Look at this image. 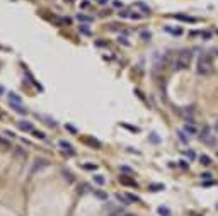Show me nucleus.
<instances>
[{
  "mask_svg": "<svg viewBox=\"0 0 218 216\" xmlns=\"http://www.w3.org/2000/svg\"><path fill=\"white\" fill-rule=\"evenodd\" d=\"M196 72L200 73V75H210V73L213 72V61H211V56H210L208 53L200 54Z\"/></svg>",
  "mask_w": 218,
  "mask_h": 216,
  "instance_id": "1",
  "label": "nucleus"
},
{
  "mask_svg": "<svg viewBox=\"0 0 218 216\" xmlns=\"http://www.w3.org/2000/svg\"><path fill=\"white\" fill-rule=\"evenodd\" d=\"M191 58H193L191 50H182L181 53L177 54V58L174 60L172 68H174V70H184V68H187L189 63H191Z\"/></svg>",
  "mask_w": 218,
  "mask_h": 216,
  "instance_id": "2",
  "label": "nucleus"
},
{
  "mask_svg": "<svg viewBox=\"0 0 218 216\" xmlns=\"http://www.w3.org/2000/svg\"><path fill=\"white\" fill-rule=\"evenodd\" d=\"M58 145L61 146V150H63L65 155H68V157H73V155H75V150H73L72 143H68V141H65V140H60Z\"/></svg>",
  "mask_w": 218,
  "mask_h": 216,
  "instance_id": "3",
  "label": "nucleus"
},
{
  "mask_svg": "<svg viewBox=\"0 0 218 216\" xmlns=\"http://www.w3.org/2000/svg\"><path fill=\"white\" fill-rule=\"evenodd\" d=\"M213 138H215V134H213V131H211L210 128H206V129H204V133L200 136L201 141H203V143H208V145L213 143Z\"/></svg>",
  "mask_w": 218,
  "mask_h": 216,
  "instance_id": "4",
  "label": "nucleus"
},
{
  "mask_svg": "<svg viewBox=\"0 0 218 216\" xmlns=\"http://www.w3.org/2000/svg\"><path fill=\"white\" fill-rule=\"evenodd\" d=\"M50 162L48 160H44V158H36L34 160V165H33V170L31 172H36V170H41V168H44V167H48Z\"/></svg>",
  "mask_w": 218,
  "mask_h": 216,
  "instance_id": "5",
  "label": "nucleus"
},
{
  "mask_svg": "<svg viewBox=\"0 0 218 216\" xmlns=\"http://www.w3.org/2000/svg\"><path fill=\"white\" fill-rule=\"evenodd\" d=\"M133 9H138V10H142V14H143V16L152 12L150 5H146V3H143V2H135V3H133Z\"/></svg>",
  "mask_w": 218,
  "mask_h": 216,
  "instance_id": "6",
  "label": "nucleus"
},
{
  "mask_svg": "<svg viewBox=\"0 0 218 216\" xmlns=\"http://www.w3.org/2000/svg\"><path fill=\"white\" fill-rule=\"evenodd\" d=\"M164 31L165 33H169V34H172V36H181L182 33V27H179V26H176V27H170V26H165L164 27Z\"/></svg>",
  "mask_w": 218,
  "mask_h": 216,
  "instance_id": "7",
  "label": "nucleus"
},
{
  "mask_svg": "<svg viewBox=\"0 0 218 216\" xmlns=\"http://www.w3.org/2000/svg\"><path fill=\"white\" fill-rule=\"evenodd\" d=\"M172 17H174V19H177V20H182V22H191V24L198 22V19H196V17H191V16H182V14L172 16Z\"/></svg>",
  "mask_w": 218,
  "mask_h": 216,
  "instance_id": "8",
  "label": "nucleus"
},
{
  "mask_svg": "<svg viewBox=\"0 0 218 216\" xmlns=\"http://www.w3.org/2000/svg\"><path fill=\"white\" fill-rule=\"evenodd\" d=\"M119 182L125 184V185H129V187H136V182L133 179H129L128 175H119Z\"/></svg>",
  "mask_w": 218,
  "mask_h": 216,
  "instance_id": "9",
  "label": "nucleus"
},
{
  "mask_svg": "<svg viewBox=\"0 0 218 216\" xmlns=\"http://www.w3.org/2000/svg\"><path fill=\"white\" fill-rule=\"evenodd\" d=\"M17 124H19V128H20L22 131H27V133H33V131H34L33 124H31V123H27V121H19Z\"/></svg>",
  "mask_w": 218,
  "mask_h": 216,
  "instance_id": "10",
  "label": "nucleus"
},
{
  "mask_svg": "<svg viewBox=\"0 0 218 216\" xmlns=\"http://www.w3.org/2000/svg\"><path fill=\"white\" fill-rule=\"evenodd\" d=\"M184 131H186V134H189V136H193V134H198V128L194 126V124H184Z\"/></svg>",
  "mask_w": 218,
  "mask_h": 216,
  "instance_id": "11",
  "label": "nucleus"
},
{
  "mask_svg": "<svg viewBox=\"0 0 218 216\" xmlns=\"http://www.w3.org/2000/svg\"><path fill=\"white\" fill-rule=\"evenodd\" d=\"M9 102H10V104H22V99L19 97L17 94L9 92Z\"/></svg>",
  "mask_w": 218,
  "mask_h": 216,
  "instance_id": "12",
  "label": "nucleus"
},
{
  "mask_svg": "<svg viewBox=\"0 0 218 216\" xmlns=\"http://www.w3.org/2000/svg\"><path fill=\"white\" fill-rule=\"evenodd\" d=\"M77 20H78V22H84V24H91L92 20H94V17L85 16V14H77Z\"/></svg>",
  "mask_w": 218,
  "mask_h": 216,
  "instance_id": "13",
  "label": "nucleus"
},
{
  "mask_svg": "<svg viewBox=\"0 0 218 216\" xmlns=\"http://www.w3.org/2000/svg\"><path fill=\"white\" fill-rule=\"evenodd\" d=\"M94 196L97 199H101V201H108V194L104 191H101V189H94Z\"/></svg>",
  "mask_w": 218,
  "mask_h": 216,
  "instance_id": "14",
  "label": "nucleus"
},
{
  "mask_svg": "<svg viewBox=\"0 0 218 216\" xmlns=\"http://www.w3.org/2000/svg\"><path fill=\"white\" fill-rule=\"evenodd\" d=\"M10 107L14 109L16 112H19V114H27V109L24 107L22 104H10Z\"/></svg>",
  "mask_w": 218,
  "mask_h": 216,
  "instance_id": "15",
  "label": "nucleus"
},
{
  "mask_svg": "<svg viewBox=\"0 0 218 216\" xmlns=\"http://www.w3.org/2000/svg\"><path fill=\"white\" fill-rule=\"evenodd\" d=\"M94 184H97V185H104V184H106V177L101 175V174H95V175H94Z\"/></svg>",
  "mask_w": 218,
  "mask_h": 216,
  "instance_id": "16",
  "label": "nucleus"
},
{
  "mask_svg": "<svg viewBox=\"0 0 218 216\" xmlns=\"http://www.w3.org/2000/svg\"><path fill=\"white\" fill-rule=\"evenodd\" d=\"M78 31H80V34H84V36H91V34H92L87 24H82V26H78Z\"/></svg>",
  "mask_w": 218,
  "mask_h": 216,
  "instance_id": "17",
  "label": "nucleus"
},
{
  "mask_svg": "<svg viewBox=\"0 0 218 216\" xmlns=\"http://www.w3.org/2000/svg\"><path fill=\"white\" fill-rule=\"evenodd\" d=\"M148 189L153 191V192H159V191H164V189H165V185H164V184H150Z\"/></svg>",
  "mask_w": 218,
  "mask_h": 216,
  "instance_id": "18",
  "label": "nucleus"
},
{
  "mask_svg": "<svg viewBox=\"0 0 218 216\" xmlns=\"http://www.w3.org/2000/svg\"><path fill=\"white\" fill-rule=\"evenodd\" d=\"M200 163L204 165V167H208V165H211V158L208 155H200Z\"/></svg>",
  "mask_w": 218,
  "mask_h": 216,
  "instance_id": "19",
  "label": "nucleus"
},
{
  "mask_svg": "<svg viewBox=\"0 0 218 216\" xmlns=\"http://www.w3.org/2000/svg\"><path fill=\"white\" fill-rule=\"evenodd\" d=\"M125 196H126V199L129 202H142V199L138 198V196H135V194H131V192H126Z\"/></svg>",
  "mask_w": 218,
  "mask_h": 216,
  "instance_id": "20",
  "label": "nucleus"
},
{
  "mask_svg": "<svg viewBox=\"0 0 218 216\" xmlns=\"http://www.w3.org/2000/svg\"><path fill=\"white\" fill-rule=\"evenodd\" d=\"M177 136H179V140H181L182 143H189V134H186V131H184V129L177 133Z\"/></svg>",
  "mask_w": 218,
  "mask_h": 216,
  "instance_id": "21",
  "label": "nucleus"
},
{
  "mask_svg": "<svg viewBox=\"0 0 218 216\" xmlns=\"http://www.w3.org/2000/svg\"><path fill=\"white\" fill-rule=\"evenodd\" d=\"M184 157H187L189 160H194L196 158V151L194 150H184Z\"/></svg>",
  "mask_w": 218,
  "mask_h": 216,
  "instance_id": "22",
  "label": "nucleus"
},
{
  "mask_svg": "<svg viewBox=\"0 0 218 216\" xmlns=\"http://www.w3.org/2000/svg\"><path fill=\"white\" fill-rule=\"evenodd\" d=\"M159 215L160 216H172L170 215V209L165 208V206H160V208H159Z\"/></svg>",
  "mask_w": 218,
  "mask_h": 216,
  "instance_id": "23",
  "label": "nucleus"
},
{
  "mask_svg": "<svg viewBox=\"0 0 218 216\" xmlns=\"http://www.w3.org/2000/svg\"><path fill=\"white\" fill-rule=\"evenodd\" d=\"M200 36H201V39H203V41H208V39H211V36H213V34H211L210 31H200Z\"/></svg>",
  "mask_w": 218,
  "mask_h": 216,
  "instance_id": "24",
  "label": "nucleus"
},
{
  "mask_svg": "<svg viewBox=\"0 0 218 216\" xmlns=\"http://www.w3.org/2000/svg\"><path fill=\"white\" fill-rule=\"evenodd\" d=\"M16 155H17V157H20V158H24V160L27 158V151H24L22 148H16Z\"/></svg>",
  "mask_w": 218,
  "mask_h": 216,
  "instance_id": "25",
  "label": "nucleus"
},
{
  "mask_svg": "<svg viewBox=\"0 0 218 216\" xmlns=\"http://www.w3.org/2000/svg\"><path fill=\"white\" fill-rule=\"evenodd\" d=\"M82 168H85V170H92V172H94V170H97V165H95V163H84Z\"/></svg>",
  "mask_w": 218,
  "mask_h": 216,
  "instance_id": "26",
  "label": "nucleus"
},
{
  "mask_svg": "<svg viewBox=\"0 0 218 216\" xmlns=\"http://www.w3.org/2000/svg\"><path fill=\"white\" fill-rule=\"evenodd\" d=\"M33 134H34V138H37V140H44V138H46V134H44L43 131H37V129L33 131Z\"/></svg>",
  "mask_w": 218,
  "mask_h": 216,
  "instance_id": "27",
  "label": "nucleus"
},
{
  "mask_svg": "<svg viewBox=\"0 0 218 216\" xmlns=\"http://www.w3.org/2000/svg\"><path fill=\"white\" fill-rule=\"evenodd\" d=\"M116 199H118V202H121V204H129V201L126 199V196H121V194H116Z\"/></svg>",
  "mask_w": 218,
  "mask_h": 216,
  "instance_id": "28",
  "label": "nucleus"
},
{
  "mask_svg": "<svg viewBox=\"0 0 218 216\" xmlns=\"http://www.w3.org/2000/svg\"><path fill=\"white\" fill-rule=\"evenodd\" d=\"M63 177L68 180V182H73V180H75L73 179V174L72 172H68V170H63Z\"/></svg>",
  "mask_w": 218,
  "mask_h": 216,
  "instance_id": "29",
  "label": "nucleus"
},
{
  "mask_svg": "<svg viewBox=\"0 0 218 216\" xmlns=\"http://www.w3.org/2000/svg\"><path fill=\"white\" fill-rule=\"evenodd\" d=\"M118 43H119V44H125V46H129V44H131V43L126 39V36H119L118 37Z\"/></svg>",
  "mask_w": 218,
  "mask_h": 216,
  "instance_id": "30",
  "label": "nucleus"
},
{
  "mask_svg": "<svg viewBox=\"0 0 218 216\" xmlns=\"http://www.w3.org/2000/svg\"><path fill=\"white\" fill-rule=\"evenodd\" d=\"M119 170H121V172H125V174H133V168H129L128 165H121V167H119Z\"/></svg>",
  "mask_w": 218,
  "mask_h": 216,
  "instance_id": "31",
  "label": "nucleus"
},
{
  "mask_svg": "<svg viewBox=\"0 0 218 216\" xmlns=\"http://www.w3.org/2000/svg\"><path fill=\"white\" fill-rule=\"evenodd\" d=\"M87 189H89V185H87V184H82V185H78V189H77V192H78V194H84V192H85Z\"/></svg>",
  "mask_w": 218,
  "mask_h": 216,
  "instance_id": "32",
  "label": "nucleus"
},
{
  "mask_svg": "<svg viewBox=\"0 0 218 216\" xmlns=\"http://www.w3.org/2000/svg\"><path fill=\"white\" fill-rule=\"evenodd\" d=\"M140 36H142V39H143V41H148V39H150V37H152V34H150V33H148V31H143V33H142V34H140Z\"/></svg>",
  "mask_w": 218,
  "mask_h": 216,
  "instance_id": "33",
  "label": "nucleus"
},
{
  "mask_svg": "<svg viewBox=\"0 0 218 216\" xmlns=\"http://www.w3.org/2000/svg\"><path fill=\"white\" fill-rule=\"evenodd\" d=\"M143 17V14H136V12H129V19H136V20H138V19H142Z\"/></svg>",
  "mask_w": 218,
  "mask_h": 216,
  "instance_id": "34",
  "label": "nucleus"
},
{
  "mask_svg": "<svg viewBox=\"0 0 218 216\" xmlns=\"http://www.w3.org/2000/svg\"><path fill=\"white\" fill-rule=\"evenodd\" d=\"M118 16H119V17H123V19H126V17H129V12H128V10H119V12H118Z\"/></svg>",
  "mask_w": 218,
  "mask_h": 216,
  "instance_id": "35",
  "label": "nucleus"
},
{
  "mask_svg": "<svg viewBox=\"0 0 218 216\" xmlns=\"http://www.w3.org/2000/svg\"><path fill=\"white\" fill-rule=\"evenodd\" d=\"M201 179L210 180V179H211V174H210V172H203V174H201Z\"/></svg>",
  "mask_w": 218,
  "mask_h": 216,
  "instance_id": "36",
  "label": "nucleus"
},
{
  "mask_svg": "<svg viewBox=\"0 0 218 216\" xmlns=\"http://www.w3.org/2000/svg\"><path fill=\"white\" fill-rule=\"evenodd\" d=\"M3 134H5V136H9V138H16V134H14L12 131H9V129H7V131H3Z\"/></svg>",
  "mask_w": 218,
  "mask_h": 216,
  "instance_id": "37",
  "label": "nucleus"
},
{
  "mask_svg": "<svg viewBox=\"0 0 218 216\" xmlns=\"http://www.w3.org/2000/svg\"><path fill=\"white\" fill-rule=\"evenodd\" d=\"M65 128H67L68 131H72V133H77V129H75V128H73L72 124H67V126H65Z\"/></svg>",
  "mask_w": 218,
  "mask_h": 216,
  "instance_id": "38",
  "label": "nucleus"
},
{
  "mask_svg": "<svg viewBox=\"0 0 218 216\" xmlns=\"http://www.w3.org/2000/svg\"><path fill=\"white\" fill-rule=\"evenodd\" d=\"M179 165H181L182 168H187V167H189V165H187V162H186V160H181V162H179Z\"/></svg>",
  "mask_w": 218,
  "mask_h": 216,
  "instance_id": "39",
  "label": "nucleus"
},
{
  "mask_svg": "<svg viewBox=\"0 0 218 216\" xmlns=\"http://www.w3.org/2000/svg\"><path fill=\"white\" fill-rule=\"evenodd\" d=\"M0 143H2V145H5V146H10V143H9L7 140H3V138H0Z\"/></svg>",
  "mask_w": 218,
  "mask_h": 216,
  "instance_id": "40",
  "label": "nucleus"
},
{
  "mask_svg": "<svg viewBox=\"0 0 218 216\" xmlns=\"http://www.w3.org/2000/svg\"><path fill=\"white\" fill-rule=\"evenodd\" d=\"M112 3H114V7H123V3H121V2H119V0H114V2H112Z\"/></svg>",
  "mask_w": 218,
  "mask_h": 216,
  "instance_id": "41",
  "label": "nucleus"
},
{
  "mask_svg": "<svg viewBox=\"0 0 218 216\" xmlns=\"http://www.w3.org/2000/svg\"><path fill=\"white\" fill-rule=\"evenodd\" d=\"M211 184H213V182H211V180H206V182H203V187H210V185H211Z\"/></svg>",
  "mask_w": 218,
  "mask_h": 216,
  "instance_id": "42",
  "label": "nucleus"
},
{
  "mask_svg": "<svg viewBox=\"0 0 218 216\" xmlns=\"http://www.w3.org/2000/svg\"><path fill=\"white\" fill-rule=\"evenodd\" d=\"M80 7H82V9H87V7H89V2H82Z\"/></svg>",
  "mask_w": 218,
  "mask_h": 216,
  "instance_id": "43",
  "label": "nucleus"
},
{
  "mask_svg": "<svg viewBox=\"0 0 218 216\" xmlns=\"http://www.w3.org/2000/svg\"><path fill=\"white\" fill-rule=\"evenodd\" d=\"M61 20H63L65 24H70V22H72V19H68V17H63V19H61Z\"/></svg>",
  "mask_w": 218,
  "mask_h": 216,
  "instance_id": "44",
  "label": "nucleus"
},
{
  "mask_svg": "<svg viewBox=\"0 0 218 216\" xmlns=\"http://www.w3.org/2000/svg\"><path fill=\"white\" fill-rule=\"evenodd\" d=\"M97 2H99V3H101V5H106V3H108L109 0H97Z\"/></svg>",
  "mask_w": 218,
  "mask_h": 216,
  "instance_id": "45",
  "label": "nucleus"
},
{
  "mask_svg": "<svg viewBox=\"0 0 218 216\" xmlns=\"http://www.w3.org/2000/svg\"><path fill=\"white\" fill-rule=\"evenodd\" d=\"M2 94H3V87H2V85H0V95H2Z\"/></svg>",
  "mask_w": 218,
  "mask_h": 216,
  "instance_id": "46",
  "label": "nucleus"
},
{
  "mask_svg": "<svg viewBox=\"0 0 218 216\" xmlns=\"http://www.w3.org/2000/svg\"><path fill=\"white\" fill-rule=\"evenodd\" d=\"M215 54H217V56H218V48H217V50H215Z\"/></svg>",
  "mask_w": 218,
  "mask_h": 216,
  "instance_id": "47",
  "label": "nucleus"
},
{
  "mask_svg": "<svg viewBox=\"0 0 218 216\" xmlns=\"http://www.w3.org/2000/svg\"><path fill=\"white\" fill-rule=\"evenodd\" d=\"M125 216H133V215H125Z\"/></svg>",
  "mask_w": 218,
  "mask_h": 216,
  "instance_id": "48",
  "label": "nucleus"
},
{
  "mask_svg": "<svg viewBox=\"0 0 218 216\" xmlns=\"http://www.w3.org/2000/svg\"><path fill=\"white\" fill-rule=\"evenodd\" d=\"M217 157H218V153H217Z\"/></svg>",
  "mask_w": 218,
  "mask_h": 216,
  "instance_id": "49",
  "label": "nucleus"
}]
</instances>
